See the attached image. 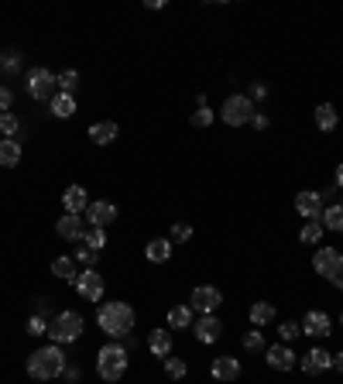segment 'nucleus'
Instances as JSON below:
<instances>
[{"label":"nucleus","mask_w":343,"mask_h":384,"mask_svg":"<svg viewBox=\"0 0 343 384\" xmlns=\"http://www.w3.org/2000/svg\"><path fill=\"white\" fill-rule=\"evenodd\" d=\"M24 367H28V374H31L35 381H55V378L66 374V353H62L59 343H48V346H38V350L28 357Z\"/></svg>","instance_id":"nucleus-1"},{"label":"nucleus","mask_w":343,"mask_h":384,"mask_svg":"<svg viewBox=\"0 0 343 384\" xmlns=\"http://www.w3.org/2000/svg\"><path fill=\"white\" fill-rule=\"evenodd\" d=\"M96 326L107 333V337H128L130 330H134V309H130V302H100V309H96Z\"/></svg>","instance_id":"nucleus-2"},{"label":"nucleus","mask_w":343,"mask_h":384,"mask_svg":"<svg viewBox=\"0 0 343 384\" xmlns=\"http://www.w3.org/2000/svg\"><path fill=\"white\" fill-rule=\"evenodd\" d=\"M128 346H121V343H107V346H100V353H96V374H100V381L107 384H117L124 374H128Z\"/></svg>","instance_id":"nucleus-3"},{"label":"nucleus","mask_w":343,"mask_h":384,"mask_svg":"<svg viewBox=\"0 0 343 384\" xmlns=\"http://www.w3.org/2000/svg\"><path fill=\"white\" fill-rule=\"evenodd\" d=\"M79 337H83V316L79 312L66 309V312H59V316L48 319V340L52 343L66 346V343H76Z\"/></svg>","instance_id":"nucleus-4"},{"label":"nucleus","mask_w":343,"mask_h":384,"mask_svg":"<svg viewBox=\"0 0 343 384\" xmlns=\"http://www.w3.org/2000/svg\"><path fill=\"white\" fill-rule=\"evenodd\" d=\"M254 114H257L254 100H251L247 93H234V96H227L223 107H220V117H223L227 128H244V124L254 121Z\"/></svg>","instance_id":"nucleus-5"},{"label":"nucleus","mask_w":343,"mask_h":384,"mask_svg":"<svg viewBox=\"0 0 343 384\" xmlns=\"http://www.w3.org/2000/svg\"><path fill=\"white\" fill-rule=\"evenodd\" d=\"M24 89H28V96L31 100H48L52 103V96H55V72L52 69H45V66H35L31 72H28V79H24Z\"/></svg>","instance_id":"nucleus-6"},{"label":"nucleus","mask_w":343,"mask_h":384,"mask_svg":"<svg viewBox=\"0 0 343 384\" xmlns=\"http://www.w3.org/2000/svg\"><path fill=\"white\" fill-rule=\"evenodd\" d=\"M312 271L337 285V278L343 275V254L337 247H319V251L312 254Z\"/></svg>","instance_id":"nucleus-7"},{"label":"nucleus","mask_w":343,"mask_h":384,"mask_svg":"<svg viewBox=\"0 0 343 384\" xmlns=\"http://www.w3.org/2000/svg\"><path fill=\"white\" fill-rule=\"evenodd\" d=\"M76 292H79L83 302H100L103 292H107V282H103V275L96 268H86V271H79V278H76Z\"/></svg>","instance_id":"nucleus-8"},{"label":"nucleus","mask_w":343,"mask_h":384,"mask_svg":"<svg viewBox=\"0 0 343 384\" xmlns=\"http://www.w3.org/2000/svg\"><path fill=\"white\" fill-rule=\"evenodd\" d=\"M189 305L199 316H216V309L223 305V295H220V289H213V285H199V289H192Z\"/></svg>","instance_id":"nucleus-9"},{"label":"nucleus","mask_w":343,"mask_h":384,"mask_svg":"<svg viewBox=\"0 0 343 384\" xmlns=\"http://www.w3.org/2000/svg\"><path fill=\"white\" fill-rule=\"evenodd\" d=\"M117 206L110 203V199H93L89 206H86V220H89V226H100V230H107L110 223H117Z\"/></svg>","instance_id":"nucleus-10"},{"label":"nucleus","mask_w":343,"mask_h":384,"mask_svg":"<svg viewBox=\"0 0 343 384\" xmlns=\"http://www.w3.org/2000/svg\"><path fill=\"white\" fill-rule=\"evenodd\" d=\"M299 367L305 371V374L319 378V374H326V371L333 367V353H330V350H323V346H312L305 357H299Z\"/></svg>","instance_id":"nucleus-11"},{"label":"nucleus","mask_w":343,"mask_h":384,"mask_svg":"<svg viewBox=\"0 0 343 384\" xmlns=\"http://www.w3.org/2000/svg\"><path fill=\"white\" fill-rule=\"evenodd\" d=\"M299 326H302V333H305V337H319V340L333 333V319H330L323 309H309Z\"/></svg>","instance_id":"nucleus-12"},{"label":"nucleus","mask_w":343,"mask_h":384,"mask_svg":"<svg viewBox=\"0 0 343 384\" xmlns=\"http://www.w3.org/2000/svg\"><path fill=\"white\" fill-rule=\"evenodd\" d=\"M323 206H326V199H323V192H316V189H302L299 196H296V210H299V216H305V220H319V216H323Z\"/></svg>","instance_id":"nucleus-13"},{"label":"nucleus","mask_w":343,"mask_h":384,"mask_svg":"<svg viewBox=\"0 0 343 384\" xmlns=\"http://www.w3.org/2000/svg\"><path fill=\"white\" fill-rule=\"evenodd\" d=\"M264 353H268V367H271V371H292V367L299 364V353H296L292 346H285V343H275V346H268Z\"/></svg>","instance_id":"nucleus-14"},{"label":"nucleus","mask_w":343,"mask_h":384,"mask_svg":"<svg viewBox=\"0 0 343 384\" xmlns=\"http://www.w3.org/2000/svg\"><path fill=\"white\" fill-rule=\"evenodd\" d=\"M192 333H196L199 343H216L223 337V323H220L216 316H199V319L192 323Z\"/></svg>","instance_id":"nucleus-15"},{"label":"nucleus","mask_w":343,"mask_h":384,"mask_svg":"<svg viewBox=\"0 0 343 384\" xmlns=\"http://www.w3.org/2000/svg\"><path fill=\"white\" fill-rule=\"evenodd\" d=\"M55 233L62 237V240H83V233H86V223H83V216H76V213H66L59 223H55Z\"/></svg>","instance_id":"nucleus-16"},{"label":"nucleus","mask_w":343,"mask_h":384,"mask_svg":"<svg viewBox=\"0 0 343 384\" xmlns=\"http://www.w3.org/2000/svg\"><path fill=\"white\" fill-rule=\"evenodd\" d=\"M117 137H121L117 121H100V124H93V128H89V141H93L96 148H107V144H114Z\"/></svg>","instance_id":"nucleus-17"},{"label":"nucleus","mask_w":343,"mask_h":384,"mask_svg":"<svg viewBox=\"0 0 343 384\" xmlns=\"http://www.w3.org/2000/svg\"><path fill=\"white\" fill-rule=\"evenodd\" d=\"M210 371H213L216 381H227V384H230V381H237V378H241V360L223 353V357H216V360H213V367H210Z\"/></svg>","instance_id":"nucleus-18"},{"label":"nucleus","mask_w":343,"mask_h":384,"mask_svg":"<svg viewBox=\"0 0 343 384\" xmlns=\"http://www.w3.org/2000/svg\"><path fill=\"white\" fill-rule=\"evenodd\" d=\"M62 206H66V213H86V206H89V192H86L83 185H69L66 192H62Z\"/></svg>","instance_id":"nucleus-19"},{"label":"nucleus","mask_w":343,"mask_h":384,"mask_svg":"<svg viewBox=\"0 0 343 384\" xmlns=\"http://www.w3.org/2000/svg\"><path fill=\"white\" fill-rule=\"evenodd\" d=\"M21 144H17V137H0V165L3 169H17L21 165Z\"/></svg>","instance_id":"nucleus-20"},{"label":"nucleus","mask_w":343,"mask_h":384,"mask_svg":"<svg viewBox=\"0 0 343 384\" xmlns=\"http://www.w3.org/2000/svg\"><path fill=\"white\" fill-rule=\"evenodd\" d=\"M192 323H196V312H192V305H172L169 309V330H192Z\"/></svg>","instance_id":"nucleus-21"},{"label":"nucleus","mask_w":343,"mask_h":384,"mask_svg":"<svg viewBox=\"0 0 343 384\" xmlns=\"http://www.w3.org/2000/svg\"><path fill=\"white\" fill-rule=\"evenodd\" d=\"M148 350L155 353V357H172V330H151L148 333Z\"/></svg>","instance_id":"nucleus-22"},{"label":"nucleus","mask_w":343,"mask_h":384,"mask_svg":"<svg viewBox=\"0 0 343 384\" xmlns=\"http://www.w3.org/2000/svg\"><path fill=\"white\" fill-rule=\"evenodd\" d=\"M48 110H52V117L69 121V117L76 114V96H69V93H55V96H52V103H48Z\"/></svg>","instance_id":"nucleus-23"},{"label":"nucleus","mask_w":343,"mask_h":384,"mask_svg":"<svg viewBox=\"0 0 343 384\" xmlns=\"http://www.w3.org/2000/svg\"><path fill=\"white\" fill-rule=\"evenodd\" d=\"M144 257H148L151 264H165L172 257V240L169 237H155V240L144 247Z\"/></svg>","instance_id":"nucleus-24"},{"label":"nucleus","mask_w":343,"mask_h":384,"mask_svg":"<svg viewBox=\"0 0 343 384\" xmlns=\"http://www.w3.org/2000/svg\"><path fill=\"white\" fill-rule=\"evenodd\" d=\"M319 223H323L326 230H333V233H343V203H330V206H323Z\"/></svg>","instance_id":"nucleus-25"},{"label":"nucleus","mask_w":343,"mask_h":384,"mask_svg":"<svg viewBox=\"0 0 343 384\" xmlns=\"http://www.w3.org/2000/svg\"><path fill=\"white\" fill-rule=\"evenodd\" d=\"M337 124H340L337 107H333V103H319V107H316V128L319 130H337Z\"/></svg>","instance_id":"nucleus-26"},{"label":"nucleus","mask_w":343,"mask_h":384,"mask_svg":"<svg viewBox=\"0 0 343 384\" xmlns=\"http://www.w3.org/2000/svg\"><path fill=\"white\" fill-rule=\"evenodd\" d=\"M52 275H55V278H62V282H73V285H76V278H79V271H76V261H73V257H55V261H52Z\"/></svg>","instance_id":"nucleus-27"},{"label":"nucleus","mask_w":343,"mask_h":384,"mask_svg":"<svg viewBox=\"0 0 343 384\" xmlns=\"http://www.w3.org/2000/svg\"><path fill=\"white\" fill-rule=\"evenodd\" d=\"M275 323V305L271 302H254L251 305V326H268Z\"/></svg>","instance_id":"nucleus-28"},{"label":"nucleus","mask_w":343,"mask_h":384,"mask_svg":"<svg viewBox=\"0 0 343 384\" xmlns=\"http://www.w3.org/2000/svg\"><path fill=\"white\" fill-rule=\"evenodd\" d=\"M323 233H326V226H323L319 220H305V226L299 230V240L302 244H319Z\"/></svg>","instance_id":"nucleus-29"},{"label":"nucleus","mask_w":343,"mask_h":384,"mask_svg":"<svg viewBox=\"0 0 343 384\" xmlns=\"http://www.w3.org/2000/svg\"><path fill=\"white\" fill-rule=\"evenodd\" d=\"M83 244L89 247V251H103L107 247V230H100V226H86V233H83Z\"/></svg>","instance_id":"nucleus-30"},{"label":"nucleus","mask_w":343,"mask_h":384,"mask_svg":"<svg viewBox=\"0 0 343 384\" xmlns=\"http://www.w3.org/2000/svg\"><path fill=\"white\" fill-rule=\"evenodd\" d=\"M162 364H165V374H169L172 381H182V378L189 374V367H185V360H182V357H165Z\"/></svg>","instance_id":"nucleus-31"},{"label":"nucleus","mask_w":343,"mask_h":384,"mask_svg":"<svg viewBox=\"0 0 343 384\" xmlns=\"http://www.w3.org/2000/svg\"><path fill=\"white\" fill-rule=\"evenodd\" d=\"M55 83H59V93H76V86H79V72L76 69H66L62 76H55Z\"/></svg>","instance_id":"nucleus-32"},{"label":"nucleus","mask_w":343,"mask_h":384,"mask_svg":"<svg viewBox=\"0 0 343 384\" xmlns=\"http://www.w3.org/2000/svg\"><path fill=\"white\" fill-rule=\"evenodd\" d=\"M213 124V110L206 103H196V114H192V128H210Z\"/></svg>","instance_id":"nucleus-33"},{"label":"nucleus","mask_w":343,"mask_h":384,"mask_svg":"<svg viewBox=\"0 0 343 384\" xmlns=\"http://www.w3.org/2000/svg\"><path fill=\"white\" fill-rule=\"evenodd\" d=\"M17 130H21V121L14 114H0V134L3 137H17Z\"/></svg>","instance_id":"nucleus-34"},{"label":"nucleus","mask_w":343,"mask_h":384,"mask_svg":"<svg viewBox=\"0 0 343 384\" xmlns=\"http://www.w3.org/2000/svg\"><path fill=\"white\" fill-rule=\"evenodd\" d=\"M189 237H192V226H189V223H172V230H169L172 244H185Z\"/></svg>","instance_id":"nucleus-35"},{"label":"nucleus","mask_w":343,"mask_h":384,"mask_svg":"<svg viewBox=\"0 0 343 384\" xmlns=\"http://www.w3.org/2000/svg\"><path fill=\"white\" fill-rule=\"evenodd\" d=\"M244 350H264V337H261V330H247V333H244Z\"/></svg>","instance_id":"nucleus-36"},{"label":"nucleus","mask_w":343,"mask_h":384,"mask_svg":"<svg viewBox=\"0 0 343 384\" xmlns=\"http://www.w3.org/2000/svg\"><path fill=\"white\" fill-rule=\"evenodd\" d=\"M28 333L31 337H48V319L45 316H31L28 319Z\"/></svg>","instance_id":"nucleus-37"},{"label":"nucleus","mask_w":343,"mask_h":384,"mask_svg":"<svg viewBox=\"0 0 343 384\" xmlns=\"http://www.w3.org/2000/svg\"><path fill=\"white\" fill-rule=\"evenodd\" d=\"M299 333H302V326H299V323H292V319H285V323H282V330H278V337H282V340H296Z\"/></svg>","instance_id":"nucleus-38"},{"label":"nucleus","mask_w":343,"mask_h":384,"mask_svg":"<svg viewBox=\"0 0 343 384\" xmlns=\"http://www.w3.org/2000/svg\"><path fill=\"white\" fill-rule=\"evenodd\" d=\"M73 261H79V264H86V268H93L96 264V251H89V247H76V254H73Z\"/></svg>","instance_id":"nucleus-39"},{"label":"nucleus","mask_w":343,"mask_h":384,"mask_svg":"<svg viewBox=\"0 0 343 384\" xmlns=\"http://www.w3.org/2000/svg\"><path fill=\"white\" fill-rule=\"evenodd\" d=\"M10 103H14V93L7 86H0V114H10Z\"/></svg>","instance_id":"nucleus-40"},{"label":"nucleus","mask_w":343,"mask_h":384,"mask_svg":"<svg viewBox=\"0 0 343 384\" xmlns=\"http://www.w3.org/2000/svg\"><path fill=\"white\" fill-rule=\"evenodd\" d=\"M0 66L10 72V69H17V66H21V55H17V52H7V55L0 59Z\"/></svg>","instance_id":"nucleus-41"},{"label":"nucleus","mask_w":343,"mask_h":384,"mask_svg":"<svg viewBox=\"0 0 343 384\" xmlns=\"http://www.w3.org/2000/svg\"><path fill=\"white\" fill-rule=\"evenodd\" d=\"M251 124H254L257 130H264V128H268V117H264V114H254V121H251Z\"/></svg>","instance_id":"nucleus-42"},{"label":"nucleus","mask_w":343,"mask_h":384,"mask_svg":"<svg viewBox=\"0 0 343 384\" xmlns=\"http://www.w3.org/2000/svg\"><path fill=\"white\" fill-rule=\"evenodd\" d=\"M333 182H337V189H343V162L337 165V175H333Z\"/></svg>","instance_id":"nucleus-43"},{"label":"nucleus","mask_w":343,"mask_h":384,"mask_svg":"<svg viewBox=\"0 0 343 384\" xmlns=\"http://www.w3.org/2000/svg\"><path fill=\"white\" fill-rule=\"evenodd\" d=\"M144 7H148V10H162V7H165V0H148Z\"/></svg>","instance_id":"nucleus-44"},{"label":"nucleus","mask_w":343,"mask_h":384,"mask_svg":"<svg viewBox=\"0 0 343 384\" xmlns=\"http://www.w3.org/2000/svg\"><path fill=\"white\" fill-rule=\"evenodd\" d=\"M264 96H268V89H264V86L257 83V86H254V96H251V100H264Z\"/></svg>","instance_id":"nucleus-45"},{"label":"nucleus","mask_w":343,"mask_h":384,"mask_svg":"<svg viewBox=\"0 0 343 384\" xmlns=\"http://www.w3.org/2000/svg\"><path fill=\"white\" fill-rule=\"evenodd\" d=\"M333 367H337V371L343 374V353H333Z\"/></svg>","instance_id":"nucleus-46"},{"label":"nucleus","mask_w":343,"mask_h":384,"mask_svg":"<svg viewBox=\"0 0 343 384\" xmlns=\"http://www.w3.org/2000/svg\"><path fill=\"white\" fill-rule=\"evenodd\" d=\"M337 289H340V292H343V275H340V278H337Z\"/></svg>","instance_id":"nucleus-47"},{"label":"nucleus","mask_w":343,"mask_h":384,"mask_svg":"<svg viewBox=\"0 0 343 384\" xmlns=\"http://www.w3.org/2000/svg\"><path fill=\"white\" fill-rule=\"evenodd\" d=\"M340 326H343V312H340Z\"/></svg>","instance_id":"nucleus-48"}]
</instances>
